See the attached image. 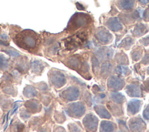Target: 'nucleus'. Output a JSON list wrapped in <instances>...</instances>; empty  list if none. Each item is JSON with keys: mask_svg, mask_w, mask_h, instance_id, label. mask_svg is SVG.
Listing matches in <instances>:
<instances>
[{"mask_svg": "<svg viewBox=\"0 0 149 132\" xmlns=\"http://www.w3.org/2000/svg\"><path fill=\"white\" fill-rule=\"evenodd\" d=\"M0 31H1V28H0Z\"/></svg>", "mask_w": 149, "mask_h": 132, "instance_id": "2", "label": "nucleus"}, {"mask_svg": "<svg viewBox=\"0 0 149 132\" xmlns=\"http://www.w3.org/2000/svg\"><path fill=\"white\" fill-rule=\"evenodd\" d=\"M13 41L19 47L31 53H37L40 48L41 38L33 30H24L15 35Z\"/></svg>", "mask_w": 149, "mask_h": 132, "instance_id": "1", "label": "nucleus"}]
</instances>
